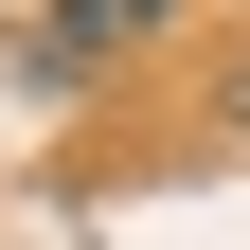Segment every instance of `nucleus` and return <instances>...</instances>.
I'll list each match as a JSON object with an SVG mask.
<instances>
[{
    "label": "nucleus",
    "mask_w": 250,
    "mask_h": 250,
    "mask_svg": "<svg viewBox=\"0 0 250 250\" xmlns=\"http://www.w3.org/2000/svg\"><path fill=\"white\" fill-rule=\"evenodd\" d=\"M107 54H125V0H54L36 18V89H89Z\"/></svg>",
    "instance_id": "nucleus-1"
},
{
    "label": "nucleus",
    "mask_w": 250,
    "mask_h": 250,
    "mask_svg": "<svg viewBox=\"0 0 250 250\" xmlns=\"http://www.w3.org/2000/svg\"><path fill=\"white\" fill-rule=\"evenodd\" d=\"M143 18H179V0H125V36H143Z\"/></svg>",
    "instance_id": "nucleus-2"
},
{
    "label": "nucleus",
    "mask_w": 250,
    "mask_h": 250,
    "mask_svg": "<svg viewBox=\"0 0 250 250\" xmlns=\"http://www.w3.org/2000/svg\"><path fill=\"white\" fill-rule=\"evenodd\" d=\"M232 143H250V89H232Z\"/></svg>",
    "instance_id": "nucleus-3"
}]
</instances>
